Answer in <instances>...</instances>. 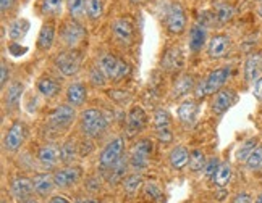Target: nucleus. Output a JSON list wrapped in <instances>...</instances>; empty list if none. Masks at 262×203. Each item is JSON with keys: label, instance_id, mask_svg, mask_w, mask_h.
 Listing matches in <instances>:
<instances>
[{"label": "nucleus", "instance_id": "f257e3e1", "mask_svg": "<svg viewBox=\"0 0 262 203\" xmlns=\"http://www.w3.org/2000/svg\"><path fill=\"white\" fill-rule=\"evenodd\" d=\"M230 76H231V66H222L210 71L204 79L198 81V84L194 87V98L204 100L209 95H214L220 89H224Z\"/></svg>", "mask_w": 262, "mask_h": 203}, {"label": "nucleus", "instance_id": "f03ea898", "mask_svg": "<svg viewBox=\"0 0 262 203\" xmlns=\"http://www.w3.org/2000/svg\"><path fill=\"white\" fill-rule=\"evenodd\" d=\"M108 121L105 115L97 108H86L79 115V131L88 139H99L105 134Z\"/></svg>", "mask_w": 262, "mask_h": 203}, {"label": "nucleus", "instance_id": "7ed1b4c3", "mask_svg": "<svg viewBox=\"0 0 262 203\" xmlns=\"http://www.w3.org/2000/svg\"><path fill=\"white\" fill-rule=\"evenodd\" d=\"M162 15H164L162 16L164 28L170 36H180L186 31L188 26L186 10L178 0H172L170 4H167Z\"/></svg>", "mask_w": 262, "mask_h": 203}, {"label": "nucleus", "instance_id": "20e7f679", "mask_svg": "<svg viewBox=\"0 0 262 203\" xmlns=\"http://www.w3.org/2000/svg\"><path fill=\"white\" fill-rule=\"evenodd\" d=\"M86 39V29L81 21L73 18L63 19L58 29V40L65 48L76 50Z\"/></svg>", "mask_w": 262, "mask_h": 203}, {"label": "nucleus", "instance_id": "39448f33", "mask_svg": "<svg viewBox=\"0 0 262 203\" xmlns=\"http://www.w3.org/2000/svg\"><path fill=\"white\" fill-rule=\"evenodd\" d=\"M152 155V142L149 139H139L129 148L128 161L129 169L133 172H141L149 166V160Z\"/></svg>", "mask_w": 262, "mask_h": 203}, {"label": "nucleus", "instance_id": "423d86ee", "mask_svg": "<svg viewBox=\"0 0 262 203\" xmlns=\"http://www.w3.org/2000/svg\"><path fill=\"white\" fill-rule=\"evenodd\" d=\"M76 119V110L73 105L63 104V105H57L52 111L49 113L47 118V126L57 131V133H62V131L68 129L73 124V121Z\"/></svg>", "mask_w": 262, "mask_h": 203}, {"label": "nucleus", "instance_id": "0eeeda50", "mask_svg": "<svg viewBox=\"0 0 262 203\" xmlns=\"http://www.w3.org/2000/svg\"><path fill=\"white\" fill-rule=\"evenodd\" d=\"M54 65L58 69V73L65 78L75 76L81 69V55L76 50H62L54 58Z\"/></svg>", "mask_w": 262, "mask_h": 203}, {"label": "nucleus", "instance_id": "6e6552de", "mask_svg": "<svg viewBox=\"0 0 262 203\" xmlns=\"http://www.w3.org/2000/svg\"><path fill=\"white\" fill-rule=\"evenodd\" d=\"M123 148H125V139L122 136L112 139L102 148L99 155V168L102 169V172H105L108 168H112L123 157Z\"/></svg>", "mask_w": 262, "mask_h": 203}, {"label": "nucleus", "instance_id": "1a4fd4ad", "mask_svg": "<svg viewBox=\"0 0 262 203\" xmlns=\"http://www.w3.org/2000/svg\"><path fill=\"white\" fill-rule=\"evenodd\" d=\"M231 52V37L228 34H214L207 42V57L212 60L227 58Z\"/></svg>", "mask_w": 262, "mask_h": 203}, {"label": "nucleus", "instance_id": "9d476101", "mask_svg": "<svg viewBox=\"0 0 262 203\" xmlns=\"http://www.w3.org/2000/svg\"><path fill=\"white\" fill-rule=\"evenodd\" d=\"M114 39L122 45H131L135 39V24L128 18H117L110 24Z\"/></svg>", "mask_w": 262, "mask_h": 203}, {"label": "nucleus", "instance_id": "9b49d317", "mask_svg": "<svg viewBox=\"0 0 262 203\" xmlns=\"http://www.w3.org/2000/svg\"><path fill=\"white\" fill-rule=\"evenodd\" d=\"M83 174V168L81 166H75V165H65L63 168H58L54 171V181H55V187L58 189H68L75 186L76 182L81 179Z\"/></svg>", "mask_w": 262, "mask_h": 203}, {"label": "nucleus", "instance_id": "f8f14e48", "mask_svg": "<svg viewBox=\"0 0 262 203\" xmlns=\"http://www.w3.org/2000/svg\"><path fill=\"white\" fill-rule=\"evenodd\" d=\"M26 139V126L23 121H15V123L8 128L7 134L4 137V148L7 151H18L25 144Z\"/></svg>", "mask_w": 262, "mask_h": 203}, {"label": "nucleus", "instance_id": "ddd939ff", "mask_svg": "<svg viewBox=\"0 0 262 203\" xmlns=\"http://www.w3.org/2000/svg\"><path fill=\"white\" fill-rule=\"evenodd\" d=\"M236 100H238V95H236L235 90L224 87L212 95V100H210V108H212V111L215 115H224L225 111H228L236 104Z\"/></svg>", "mask_w": 262, "mask_h": 203}, {"label": "nucleus", "instance_id": "4468645a", "mask_svg": "<svg viewBox=\"0 0 262 203\" xmlns=\"http://www.w3.org/2000/svg\"><path fill=\"white\" fill-rule=\"evenodd\" d=\"M34 192L36 190L33 186V179H29L26 176H18L12 181V184H10V194H12V197L18 203L31 200Z\"/></svg>", "mask_w": 262, "mask_h": 203}, {"label": "nucleus", "instance_id": "2eb2a0df", "mask_svg": "<svg viewBox=\"0 0 262 203\" xmlns=\"http://www.w3.org/2000/svg\"><path fill=\"white\" fill-rule=\"evenodd\" d=\"M55 34H57V26L54 18H49L47 21H44V24L41 26V31L37 34V40H36V48L39 52H49L52 48L54 42H55Z\"/></svg>", "mask_w": 262, "mask_h": 203}, {"label": "nucleus", "instance_id": "dca6fc26", "mask_svg": "<svg viewBox=\"0 0 262 203\" xmlns=\"http://www.w3.org/2000/svg\"><path fill=\"white\" fill-rule=\"evenodd\" d=\"M146 124H147V115L144 113V110L141 107H133L126 115V124H125L126 136L133 137L139 134L146 128Z\"/></svg>", "mask_w": 262, "mask_h": 203}, {"label": "nucleus", "instance_id": "f3484780", "mask_svg": "<svg viewBox=\"0 0 262 203\" xmlns=\"http://www.w3.org/2000/svg\"><path fill=\"white\" fill-rule=\"evenodd\" d=\"M37 161L44 169H55L60 161V147L55 144H46L37 151Z\"/></svg>", "mask_w": 262, "mask_h": 203}, {"label": "nucleus", "instance_id": "a211bd4d", "mask_svg": "<svg viewBox=\"0 0 262 203\" xmlns=\"http://www.w3.org/2000/svg\"><path fill=\"white\" fill-rule=\"evenodd\" d=\"M181 66H183V52H181V48L177 45L168 47L164 52L162 60H160V68L167 71V73H175Z\"/></svg>", "mask_w": 262, "mask_h": 203}, {"label": "nucleus", "instance_id": "6ab92c4d", "mask_svg": "<svg viewBox=\"0 0 262 203\" xmlns=\"http://www.w3.org/2000/svg\"><path fill=\"white\" fill-rule=\"evenodd\" d=\"M198 111H199V105L196 100H183L178 107V121L185 128H191L196 123V118H198Z\"/></svg>", "mask_w": 262, "mask_h": 203}, {"label": "nucleus", "instance_id": "aec40b11", "mask_svg": "<svg viewBox=\"0 0 262 203\" xmlns=\"http://www.w3.org/2000/svg\"><path fill=\"white\" fill-rule=\"evenodd\" d=\"M196 79L193 74L189 73H185L177 78V81L173 83V87H172V98L173 100H178V98H183L186 97L189 92H194V87H196Z\"/></svg>", "mask_w": 262, "mask_h": 203}, {"label": "nucleus", "instance_id": "412c9836", "mask_svg": "<svg viewBox=\"0 0 262 203\" xmlns=\"http://www.w3.org/2000/svg\"><path fill=\"white\" fill-rule=\"evenodd\" d=\"M128 169H129V161H128V157L123 155L112 168H108L104 174L110 186H117L118 182H123V179L128 176Z\"/></svg>", "mask_w": 262, "mask_h": 203}, {"label": "nucleus", "instance_id": "4be33fe9", "mask_svg": "<svg viewBox=\"0 0 262 203\" xmlns=\"http://www.w3.org/2000/svg\"><path fill=\"white\" fill-rule=\"evenodd\" d=\"M207 40V29L204 24H193L189 29V39H188V45L189 50L193 54H199L201 50L204 48Z\"/></svg>", "mask_w": 262, "mask_h": 203}, {"label": "nucleus", "instance_id": "5701e85b", "mask_svg": "<svg viewBox=\"0 0 262 203\" xmlns=\"http://www.w3.org/2000/svg\"><path fill=\"white\" fill-rule=\"evenodd\" d=\"M262 76V54H249L245 62V79L248 83H256Z\"/></svg>", "mask_w": 262, "mask_h": 203}, {"label": "nucleus", "instance_id": "b1692460", "mask_svg": "<svg viewBox=\"0 0 262 203\" xmlns=\"http://www.w3.org/2000/svg\"><path fill=\"white\" fill-rule=\"evenodd\" d=\"M67 104L73 105L75 108L84 105V102L88 98V89L83 83H79V81H75L72 83L68 87H67Z\"/></svg>", "mask_w": 262, "mask_h": 203}, {"label": "nucleus", "instance_id": "393cba45", "mask_svg": "<svg viewBox=\"0 0 262 203\" xmlns=\"http://www.w3.org/2000/svg\"><path fill=\"white\" fill-rule=\"evenodd\" d=\"M189 157L191 151L185 145H175L168 154V163L173 169L181 171L189 165Z\"/></svg>", "mask_w": 262, "mask_h": 203}, {"label": "nucleus", "instance_id": "a878e982", "mask_svg": "<svg viewBox=\"0 0 262 203\" xmlns=\"http://www.w3.org/2000/svg\"><path fill=\"white\" fill-rule=\"evenodd\" d=\"M36 87H37V92L46 98H55L60 94V90H62V86H60L58 81L50 76L39 78L36 83Z\"/></svg>", "mask_w": 262, "mask_h": 203}, {"label": "nucleus", "instance_id": "bb28decb", "mask_svg": "<svg viewBox=\"0 0 262 203\" xmlns=\"http://www.w3.org/2000/svg\"><path fill=\"white\" fill-rule=\"evenodd\" d=\"M33 186L34 190L39 197H47L50 195V192L55 187V181H54V174H49V172H39L33 177Z\"/></svg>", "mask_w": 262, "mask_h": 203}, {"label": "nucleus", "instance_id": "cd10ccee", "mask_svg": "<svg viewBox=\"0 0 262 203\" xmlns=\"http://www.w3.org/2000/svg\"><path fill=\"white\" fill-rule=\"evenodd\" d=\"M29 21L26 18H15L8 23V37L12 42H19L29 31Z\"/></svg>", "mask_w": 262, "mask_h": 203}, {"label": "nucleus", "instance_id": "c85d7f7f", "mask_svg": "<svg viewBox=\"0 0 262 203\" xmlns=\"http://www.w3.org/2000/svg\"><path fill=\"white\" fill-rule=\"evenodd\" d=\"M23 90H25V86L23 83H19V81H13V83L8 84V89L5 90V107L8 110H13L19 105Z\"/></svg>", "mask_w": 262, "mask_h": 203}, {"label": "nucleus", "instance_id": "c756f323", "mask_svg": "<svg viewBox=\"0 0 262 203\" xmlns=\"http://www.w3.org/2000/svg\"><path fill=\"white\" fill-rule=\"evenodd\" d=\"M67 0H39V13L47 18H57L62 15Z\"/></svg>", "mask_w": 262, "mask_h": 203}, {"label": "nucleus", "instance_id": "7c9ffc66", "mask_svg": "<svg viewBox=\"0 0 262 203\" xmlns=\"http://www.w3.org/2000/svg\"><path fill=\"white\" fill-rule=\"evenodd\" d=\"M235 18V7L230 2H219L214 7V19L219 24H227Z\"/></svg>", "mask_w": 262, "mask_h": 203}, {"label": "nucleus", "instance_id": "2f4dec72", "mask_svg": "<svg viewBox=\"0 0 262 203\" xmlns=\"http://www.w3.org/2000/svg\"><path fill=\"white\" fill-rule=\"evenodd\" d=\"M79 155L78 144L73 139L65 140L62 147H60V163L62 165H73V161Z\"/></svg>", "mask_w": 262, "mask_h": 203}, {"label": "nucleus", "instance_id": "473e14b6", "mask_svg": "<svg viewBox=\"0 0 262 203\" xmlns=\"http://www.w3.org/2000/svg\"><path fill=\"white\" fill-rule=\"evenodd\" d=\"M231 172H233V169H231V165L228 163V161L220 163V166L217 168L215 174L212 177L214 186L219 187V189H225L230 184V181H231Z\"/></svg>", "mask_w": 262, "mask_h": 203}, {"label": "nucleus", "instance_id": "72a5a7b5", "mask_svg": "<svg viewBox=\"0 0 262 203\" xmlns=\"http://www.w3.org/2000/svg\"><path fill=\"white\" fill-rule=\"evenodd\" d=\"M67 12L70 18L81 21L88 18V0H67Z\"/></svg>", "mask_w": 262, "mask_h": 203}, {"label": "nucleus", "instance_id": "f704fd0d", "mask_svg": "<svg viewBox=\"0 0 262 203\" xmlns=\"http://www.w3.org/2000/svg\"><path fill=\"white\" fill-rule=\"evenodd\" d=\"M118 60L115 55L112 54H104L102 57L99 58V66L100 69L104 71V74L107 76V79L112 81L114 76H115V71H117V66H118Z\"/></svg>", "mask_w": 262, "mask_h": 203}, {"label": "nucleus", "instance_id": "c9c22d12", "mask_svg": "<svg viewBox=\"0 0 262 203\" xmlns=\"http://www.w3.org/2000/svg\"><path fill=\"white\" fill-rule=\"evenodd\" d=\"M143 182L144 181H143V176H141V172H131V174H128L123 179V189L129 197H133L135 194H138V190L143 186Z\"/></svg>", "mask_w": 262, "mask_h": 203}, {"label": "nucleus", "instance_id": "e433bc0d", "mask_svg": "<svg viewBox=\"0 0 262 203\" xmlns=\"http://www.w3.org/2000/svg\"><path fill=\"white\" fill-rule=\"evenodd\" d=\"M245 165L251 172H260L262 171V145L260 144L251 151V155L248 157Z\"/></svg>", "mask_w": 262, "mask_h": 203}, {"label": "nucleus", "instance_id": "4c0bfd02", "mask_svg": "<svg viewBox=\"0 0 262 203\" xmlns=\"http://www.w3.org/2000/svg\"><path fill=\"white\" fill-rule=\"evenodd\" d=\"M257 145H259V144H257V139H256V137L248 139V140L245 142V144H241L239 148L236 150V154H235L236 161H239V163H246V160H248V157L251 155V151H253Z\"/></svg>", "mask_w": 262, "mask_h": 203}, {"label": "nucleus", "instance_id": "58836bf2", "mask_svg": "<svg viewBox=\"0 0 262 203\" xmlns=\"http://www.w3.org/2000/svg\"><path fill=\"white\" fill-rule=\"evenodd\" d=\"M207 163L206 160V155L203 150H193L191 151V157H189V169L193 172H198V171H204V166Z\"/></svg>", "mask_w": 262, "mask_h": 203}, {"label": "nucleus", "instance_id": "ea45409f", "mask_svg": "<svg viewBox=\"0 0 262 203\" xmlns=\"http://www.w3.org/2000/svg\"><path fill=\"white\" fill-rule=\"evenodd\" d=\"M104 15V2L102 0H88V19L97 21Z\"/></svg>", "mask_w": 262, "mask_h": 203}, {"label": "nucleus", "instance_id": "a19ab883", "mask_svg": "<svg viewBox=\"0 0 262 203\" xmlns=\"http://www.w3.org/2000/svg\"><path fill=\"white\" fill-rule=\"evenodd\" d=\"M154 126H156V129L172 126V116H170V113H168L167 110H164V108L156 110V113H154Z\"/></svg>", "mask_w": 262, "mask_h": 203}, {"label": "nucleus", "instance_id": "79ce46f5", "mask_svg": "<svg viewBox=\"0 0 262 203\" xmlns=\"http://www.w3.org/2000/svg\"><path fill=\"white\" fill-rule=\"evenodd\" d=\"M89 79H91V83H93V86H96V87H102V86H105V83H107V76L104 74V71L100 69V66L97 65V66H94L93 69H91V73H89Z\"/></svg>", "mask_w": 262, "mask_h": 203}, {"label": "nucleus", "instance_id": "37998d69", "mask_svg": "<svg viewBox=\"0 0 262 203\" xmlns=\"http://www.w3.org/2000/svg\"><path fill=\"white\" fill-rule=\"evenodd\" d=\"M144 195L150 200H159L162 198V190H160V187L156 184V182H144Z\"/></svg>", "mask_w": 262, "mask_h": 203}, {"label": "nucleus", "instance_id": "c03bdc74", "mask_svg": "<svg viewBox=\"0 0 262 203\" xmlns=\"http://www.w3.org/2000/svg\"><path fill=\"white\" fill-rule=\"evenodd\" d=\"M129 74V65L125 62V60L120 58L118 60V66H117V71H115V76H114V83H120L122 79H125L126 76Z\"/></svg>", "mask_w": 262, "mask_h": 203}, {"label": "nucleus", "instance_id": "a18cd8bd", "mask_svg": "<svg viewBox=\"0 0 262 203\" xmlns=\"http://www.w3.org/2000/svg\"><path fill=\"white\" fill-rule=\"evenodd\" d=\"M156 137L159 139V142H162V144H172L173 142V133L170 128L156 129Z\"/></svg>", "mask_w": 262, "mask_h": 203}, {"label": "nucleus", "instance_id": "49530a36", "mask_svg": "<svg viewBox=\"0 0 262 203\" xmlns=\"http://www.w3.org/2000/svg\"><path fill=\"white\" fill-rule=\"evenodd\" d=\"M219 166H220V161H219L217 157H212L210 160H207V163L204 166V176H206V179H212Z\"/></svg>", "mask_w": 262, "mask_h": 203}, {"label": "nucleus", "instance_id": "de8ad7c7", "mask_svg": "<svg viewBox=\"0 0 262 203\" xmlns=\"http://www.w3.org/2000/svg\"><path fill=\"white\" fill-rule=\"evenodd\" d=\"M16 5H18V0H0V10H2V15L7 16L8 13H12Z\"/></svg>", "mask_w": 262, "mask_h": 203}, {"label": "nucleus", "instance_id": "09e8293b", "mask_svg": "<svg viewBox=\"0 0 262 203\" xmlns=\"http://www.w3.org/2000/svg\"><path fill=\"white\" fill-rule=\"evenodd\" d=\"M0 73H2V76H0V84H2V89H5V86H7V83H8V78H10V71H8V66H7V63H5V60H2Z\"/></svg>", "mask_w": 262, "mask_h": 203}, {"label": "nucleus", "instance_id": "8fccbe9b", "mask_svg": "<svg viewBox=\"0 0 262 203\" xmlns=\"http://www.w3.org/2000/svg\"><path fill=\"white\" fill-rule=\"evenodd\" d=\"M231 203H251V195L246 192H241V194L235 195V198L231 200Z\"/></svg>", "mask_w": 262, "mask_h": 203}, {"label": "nucleus", "instance_id": "3c124183", "mask_svg": "<svg viewBox=\"0 0 262 203\" xmlns=\"http://www.w3.org/2000/svg\"><path fill=\"white\" fill-rule=\"evenodd\" d=\"M8 50H10V52H13V55L19 57V55H23L28 48H26V47H19V45H18V42H13L12 45L8 47Z\"/></svg>", "mask_w": 262, "mask_h": 203}, {"label": "nucleus", "instance_id": "603ef678", "mask_svg": "<svg viewBox=\"0 0 262 203\" xmlns=\"http://www.w3.org/2000/svg\"><path fill=\"white\" fill-rule=\"evenodd\" d=\"M254 97L262 102V76L254 83Z\"/></svg>", "mask_w": 262, "mask_h": 203}, {"label": "nucleus", "instance_id": "864d4df0", "mask_svg": "<svg viewBox=\"0 0 262 203\" xmlns=\"http://www.w3.org/2000/svg\"><path fill=\"white\" fill-rule=\"evenodd\" d=\"M47 203H72L70 201L67 197H63V195H54V197H50L49 198V201Z\"/></svg>", "mask_w": 262, "mask_h": 203}, {"label": "nucleus", "instance_id": "5fc2aeb1", "mask_svg": "<svg viewBox=\"0 0 262 203\" xmlns=\"http://www.w3.org/2000/svg\"><path fill=\"white\" fill-rule=\"evenodd\" d=\"M129 2L133 5H146V4L150 2V0H129Z\"/></svg>", "mask_w": 262, "mask_h": 203}, {"label": "nucleus", "instance_id": "6e6d98bb", "mask_svg": "<svg viewBox=\"0 0 262 203\" xmlns=\"http://www.w3.org/2000/svg\"><path fill=\"white\" fill-rule=\"evenodd\" d=\"M83 203H99V200L96 197H88V198L83 200Z\"/></svg>", "mask_w": 262, "mask_h": 203}, {"label": "nucleus", "instance_id": "4d7b16f0", "mask_svg": "<svg viewBox=\"0 0 262 203\" xmlns=\"http://www.w3.org/2000/svg\"><path fill=\"white\" fill-rule=\"evenodd\" d=\"M257 15L262 18V2H259V5H257Z\"/></svg>", "mask_w": 262, "mask_h": 203}, {"label": "nucleus", "instance_id": "13d9d810", "mask_svg": "<svg viewBox=\"0 0 262 203\" xmlns=\"http://www.w3.org/2000/svg\"><path fill=\"white\" fill-rule=\"evenodd\" d=\"M23 203H39V201H36L34 198H31V200H28V201H23Z\"/></svg>", "mask_w": 262, "mask_h": 203}, {"label": "nucleus", "instance_id": "bf43d9fd", "mask_svg": "<svg viewBox=\"0 0 262 203\" xmlns=\"http://www.w3.org/2000/svg\"><path fill=\"white\" fill-rule=\"evenodd\" d=\"M256 203H262V194H260V195L257 197V200H256Z\"/></svg>", "mask_w": 262, "mask_h": 203}, {"label": "nucleus", "instance_id": "052dcab7", "mask_svg": "<svg viewBox=\"0 0 262 203\" xmlns=\"http://www.w3.org/2000/svg\"><path fill=\"white\" fill-rule=\"evenodd\" d=\"M75 203H83V200H76Z\"/></svg>", "mask_w": 262, "mask_h": 203}, {"label": "nucleus", "instance_id": "680f3d73", "mask_svg": "<svg viewBox=\"0 0 262 203\" xmlns=\"http://www.w3.org/2000/svg\"><path fill=\"white\" fill-rule=\"evenodd\" d=\"M256 2H262V0H256Z\"/></svg>", "mask_w": 262, "mask_h": 203}]
</instances>
